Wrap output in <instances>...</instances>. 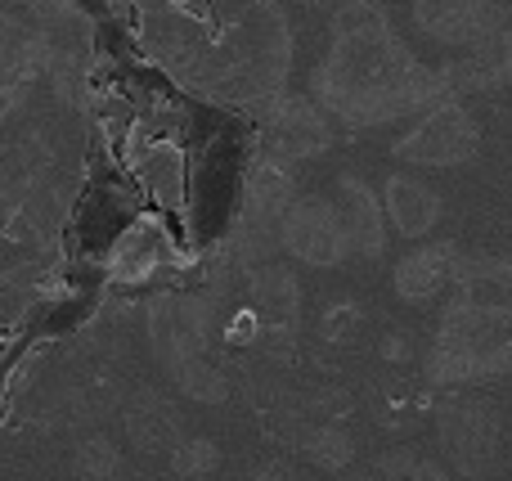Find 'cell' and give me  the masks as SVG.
Wrapping results in <instances>:
<instances>
[{
    "label": "cell",
    "mask_w": 512,
    "mask_h": 481,
    "mask_svg": "<svg viewBox=\"0 0 512 481\" xmlns=\"http://www.w3.org/2000/svg\"><path fill=\"white\" fill-rule=\"evenodd\" d=\"M310 99L342 126H387L400 117H418L441 104V72L427 68L396 32L387 14L364 5L337 9V27L324 59L310 72Z\"/></svg>",
    "instance_id": "6da1fadb"
},
{
    "label": "cell",
    "mask_w": 512,
    "mask_h": 481,
    "mask_svg": "<svg viewBox=\"0 0 512 481\" xmlns=\"http://www.w3.org/2000/svg\"><path fill=\"white\" fill-rule=\"evenodd\" d=\"M432 387H472L512 374V311L450 293L423 356Z\"/></svg>",
    "instance_id": "7a4b0ae2"
},
{
    "label": "cell",
    "mask_w": 512,
    "mask_h": 481,
    "mask_svg": "<svg viewBox=\"0 0 512 481\" xmlns=\"http://www.w3.org/2000/svg\"><path fill=\"white\" fill-rule=\"evenodd\" d=\"M481 153V122L463 108V99H441L423 108L405 135H396L391 158L414 171H454Z\"/></svg>",
    "instance_id": "3957f363"
},
{
    "label": "cell",
    "mask_w": 512,
    "mask_h": 481,
    "mask_svg": "<svg viewBox=\"0 0 512 481\" xmlns=\"http://www.w3.org/2000/svg\"><path fill=\"white\" fill-rule=\"evenodd\" d=\"M333 117L310 95H270L261 104V158L297 167L333 149Z\"/></svg>",
    "instance_id": "277c9868"
},
{
    "label": "cell",
    "mask_w": 512,
    "mask_h": 481,
    "mask_svg": "<svg viewBox=\"0 0 512 481\" xmlns=\"http://www.w3.org/2000/svg\"><path fill=\"white\" fill-rule=\"evenodd\" d=\"M436 441H441L445 464L459 477H481L490 473L504 441V419L490 401L481 396H450L436 410Z\"/></svg>",
    "instance_id": "5b68a950"
},
{
    "label": "cell",
    "mask_w": 512,
    "mask_h": 481,
    "mask_svg": "<svg viewBox=\"0 0 512 481\" xmlns=\"http://www.w3.org/2000/svg\"><path fill=\"white\" fill-rule=\"evenodd\" d=\"M279 248L315 270L342 266V261L351 257V248H346L342 221H337V212H333V198H324V194L292 198L279 221Z\"/></svg>",
    "instance_id": "8992f818"
},
{
    "label": "cell",
    "mask_w": 512,
    "mask_h": 481,
    "mask_svg": "<svg viewBox=\"0 0 512 481\" xmlns=\"http://www.w3.org/2000/svg\"><path fill=\"white\" fill-rule=\"evenodd\" d=\"M149 342L153 356L167 365V374H176L180 365L207 356V311L194 297H158L149 306Z\"/></svg>",
    "instance_id": "52a82bcc"
},
{
    "label": "cell",
    "mask_w": 512,
    "mask_h": 481,
    "mask_svg": "<svg viewBox=\"0 0 512 481\" xmlns=\"http://www.w3.org/2000/svg\"><path fill=\"white\" fill-rule=\"evenodd\" d=\"M414 23L445 50H468L508 23L499 0H414Z\"/></svg>",
    "instance_id": "ba28073f"
},
{
    "label": "cell",
    "mask_w": 512,
    "mask_h": 481,
    "mask_svg": "<svg viewBox=\"0 0 512 481\" xmlns=\"http://www.w3.org/2000/svg\"><path fill=\"white\" fill-rule=\"evenodd\" d=\"M463 266V248L459 243H418L391 270V288H396L400 302L409 306H427L436 297H445L459 279Z\"/></svg>",
    "instance_id": "9c48e42d"
},
{
    "label": "cell",
    "mask_w": 512,
    "mask_h": 481,
    "mask_svg": "<svg viewBox=\"0 0 512 481\" xmlns=\"http://www.w3.org/2000/svg\"><path fill=\"white\" fill-rule=\"evenodd\" d=\"M333 212H337V221H342L351 257L378 261L382 252H387V216H382L378 189H369L360 176H337Z\"/></svg>",
    "instance_id": "30bf717a"
},
{
    "label": "cell",
    "mask_w": 512,
    "mask_h": 481,
    "mask_svg": "<svg viewBox=\"0 0 512 481\" xmlns=\"http://www.w3.org/2000/svg\"><path fill=\"white\" fill-rule=\"evenodd\" d=\"M382 216H387V225L400 234V239L418 243L441 225L445 203L427 180L396 171V176H387V185H382Z\"/></svg>",
    "instance_id": "8fae6325"
},
{
    "label": "cell",
    "mask_w": 512,
    "mask_h": 481,
    "mask_svg": "<svg viewBox=\"0 0 512 481\" xmlns=\"http://www.w3.org/2000/svg\"><path fill=\"white\" fill-rule=\"evenodd\" d=\"M248 297H252V311L265 329H283L292 333L297 329V306H301V288L297 279L288 275L283 266H256L252 270V284H248Z\"/></svg>",
    "instance_id": "7c38bea8"
},
{
    "label": "cell",
    "mask_w": 512,
    "mask_h": 481,
    "mask_svg": "<svg viewBox=\"0 0 512 481\" xmlns=\"http://www.w3.org/2000/svg\"><path fill=\"white\" fill-rule=\"evenodd\" d=\"M158 266H162V230L153 221H135L108 248V275L117 284H144Z\"/></svg>",
    "instance_id": "4fadbf2b"
},
{
    "label": "cell",
    "mask_w": 512,
    "mask_h": 481,
    "mask_svg": "<svg viewBox=\"0 0 512 481\" xmlns=\"http://www.w3.org/2000/svg\"><path fill=\"white\" fill-rule=\"evenodd\" d=\"M450 293L477 297V302L512 311V261L508 257H468V252H463L459 279H454Z\"/></svg>",
    "instance_id": "5bb4252c"
},
{
    "label": "cell",
    "mask_w": 512,
    "mask_h": 481,
    "mask_svg": "<svg viewBox=\"0 0 512 481\" xmlns=\"http://www.w3.org/2000/svg\"><path fill=\"white\" fill-rule=\"evenodd\" d=\"M301 455H306L315 468L342 473V468L355 459V441H351V432L337 428V423H319V428H310L306 437H301Z\"/></svg>",
    "instance_id": "9a60e30c"
},
{
    "label": "cell",
    "mask_w": 512,
    "mask_h": 481,
    "mask_svg": "<svg viewBox=\"0 0 512 481\" xmlns=\"http://www.w3.org/2000/svg\"><path fill=\"white\" fill-rule=\"evenodd\" d=\"M131 437L140 441L144 450H171L180 441V419L167 410L162 401H140V410L131 414Z\"/></svg>",
    "instance_id": "2e32d148"
},
{
    "label": "cell",
    "mask_w": 512,
    "mask_h": 481,
    "mask_svg": "<svg viewBox=\"0 0 512 481\" xmlns=\"http://www.w3.org/2000/svg\"><path fill=\"white\" fill-rule=\"evenodd\" d=\"M171 459V473L194 481V477H212L216 468H221V446H216L212 437H180L176 446L167 450Z\"/></svg>",
    "instance_id": "e0dca14e"
},
{
    "label": "cell",
    "mask_w": 512,
    "mask_h": 481,
    "mask_svg": "<svg viewBox=\"0 0 512 481\" xmlns=\"http://www.w3.org/2000/svg\"><path fill=\"white\" fill-rule=\"evenodd\" d=\"M171 378H176V387H180L185 396H194V401H207V405L225 401V392H230V383H225L221 365H216L212 356L189 360V365H180Z\"/></svg>",
    "instance_id": "ac0fdd59"
},
{
    "label": "cell",
    "mask_w": 512,
    "mask_h": 481,
    "mask_svg": "<svg viewBox=\"0 0 512 481\" xmlns=\"http://www.w3.org/2000/svg\"><path fill=\"white\" fill-rule=\"evenodd\" d=\"M378 481H450V468L414 455V450H391L378 464Z\"/></svg>",
    "instance_id": "d6986e66"
},
{
    "label": "cell",
    "mask_w": 512,
    "mask_h": 481,
    "mask_svg": "<svg viewBox=\"0 0 512 481\" xmlns=\"http://www.w3.org/2000/svg\"><path fill=\"white\" fill-rule=\"evenodd\" d=\"M77 468H81V477H90V481H104V477H113L117 473V450L108 446V441H86V446L77 450Z\"/></svg>",
    "instance_id": "ffe728a7"
},
{
    "label": "cell",
    "mask_w": 512,
    "mask_h": 481,
    "mask_svg": "<svg viewBox=\"0 0 512 481\" xmlns=\"http://www.w3.org/2000/svg\"><path fill=\"white\" fill-rule=\"evenodd\" d=\"M310 5H337V9H346V5H364V0H310Z\"/></svg>",
    "instance_id": "44dd1931"
}]
</instances>
